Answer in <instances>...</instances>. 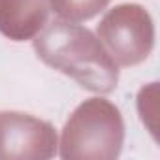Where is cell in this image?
<instances>
[{"label":"cell","instance_id":"obj_1","mask_svg":"<svg viewBox=\"0 0 160 160\" xmlns=\"http://www.w3.org/2000/svg\"><path fill=\"white\" fill-rule=\"evenodd\" d=\"M34 49L47 66L73 77L89 91L111 92L117 87V64L89 28L55 19L36 36Z\"/></svg>","mask_w":160,"mask_h":160},{"label":"cell","instance_id":"obj_2","mask_svg":"<svg viewBox=\"0 0 160 160\" xmlns=\"http://www.w3.org/2000/svg\"><path fill=\"white\" fill-rule=\"evenodd\" d=\"M100 38L115 64L130 66L147 58L152 47V23L147 12L134 4H124L109 12L100 28Z\"/></svg>","mask_w":160,"mask_h":160},{"label":"cell","instance_id":"obj_4","mask_svg":"<svg viewBox=\"0 0 160 160\" xmlns=\"http://www.w3.org/2000/svg\"><path fill=\"white\" fill-rule=\"evenodd\" d=\"M53 12L70 23H79L102 12L109 0H49Z\"/></svg>","mask_w":160,"mask_h":160},{"label":"cell","instance_id":"obj_3","mask_svg":"<svg viewBox=\"0 0 160 160\" xmlns=\"http://www.w3.org/2000/svg\"><path fill=\"white\" fill-rule=\"evenodd\" d=\"M49 0H0V30L12 40L32 38L45 27Z\"/></svg>","mask_w":160,"mask_h":160}]
</instances>
